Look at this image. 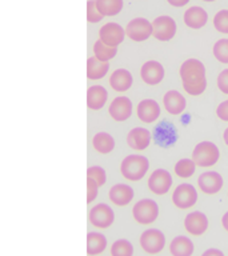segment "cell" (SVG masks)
<instances>
[{"instance_id":"cell-1","label":"cell","mask_w":228,"mask_h":256,"mask_svg":"<svg viewBox=\"0 0 228 256\" xmlns=\"http://www.w3.org/2000/svg\"><path fill=\"white\" fill-rule=\"evenodd\" d=\"M179 75L183 90L190 96H200L207 90V70L202 60L195 58L184 60Z\"/></svg>"},{"instance_id":"cell-2","label":"cell","mask_w":228,"mask_h":256,"mask_svg":"<svg viewBox=\"0 0 228 256\" xmlns=\"http://www.w3.org/2000/svg\"><path fill=\"white\" fill-rule=\"evenodd\" d=\"M150 170V160L139 154L126 156L120 164V172L128 182H139L147 175Z\"/></svg>"},{"instance_id":"cell-3","label":"cell","mask_w":228,"mask_h":256,"mask_svg":"<svg viewBox=\"0 0 228 256\" xmlns=\"http://www.w3.org/2000/svg\"><path fill=\"white\" fill-rule=\"evenodd\" d=\"M220 159V150L214 142L203 140L195 146L192 151V160L196 167L210 168L214 167Z\"/></svg>"},{"instance_id":"cell-4","label":"cell","mask_w":228,"mask_h":256,"mask_svg":"<svg viewBox=\"0 0 228 256\" xmlns=\"http://www.w3.org/2000/svg\"><path fill=\"white\" fill-rule=\"evenodd\" d=\"M132 215L139 224H152L159 216V206L154 199H142L132 208Z\"/></svg>"},{"instance_id":"cell-5","label":"cell","mask_w":228,"mask_h":256,"mask_svg":"<svg viewBox=\"0 0 228 256\" xmlns=\"http://www.w3.org/2000/svg\"><path fill=\"white\" fill-rule=\"evenodd\" d=\"M198 191L191 183H182L172 192V203L180 210H188L198 203Z\"/></svg>"},{"instance_id":"cell-6","label":"cell","mask_w":228,"mask_h":256,"mask_svg":"<svg viewBox=\"0 0 228 256\" xmlns=\"http://www.w3.org/2000/svg\"><path fill=\"white\" fill-rule=\"evenodd\" d=\"M176 22L171 16H158L152 22V36L159 42H170L176 35Z\"/></svg>"},{"instance_id":"cell-7","label":"cell","mask_w":228,"mask_h":256,"mask_svg":"<svg viewBox=\"0 0 228 256\" xmlns=\"http://www.w3.org/2000/svg\"><path fill=\"white\" fill-rule=\"evenodd\" d=\"M140 246L147 254H159L166 247V235L158 228L146 230L140 236Z\"/></svg>"},{"instance_id":"cell-8","label":"cell","mask_w":228,"mask_h":256,"mask_svg":"<svg viewBox=\"0 0 228 256\" xmlns=\"http://www.w3.org/2000/svg\"><path fill=\"white\" fill-rule=\"evenodd\" d=\"M172 184H174L172 175L164 168H158L148 178V188L155 195H166L171 190Z\"/></svg>"},{"instance_id":"cell-9","label":"cell","mask_w":228,"mask_h":256,"mask_svg":"<svg viewBox=\"0 0 228 256\" xmlns=\"http://www.w3.org/2000/svg\"><path fill=\"white\" fill-rule=\"evenodd\" d=\"M126 35L136 43L146 42L152 36V23L146 18H135L128 22Z\"/></svg>"},{"instance_id":"cell-10","label":"cell","mask_w":228,"mask_h":256,"mask_svg":"<svg viewBox=\"0 0 228 256\" xmlns=\"http://www.w3.org/2000/svg\"><path fill=\"white\" fill-rule=\"evenodd\" d=\"M166 70L158 60H148L140 68V78L148 86H158L163 82Z\"/></svg>"},{"instance_id":"cell-11","label":"cell","mask_w":228,"mask_h":256,"mask_svg":"<svg viewBox=\"0 0 228 256\" xmlns=\"http://www.w3.org/2000/svg\"><path fill=\"white\" fill-rule=\"evenodd\" d=\"M124 38H126V30L120 24L114 22L104 24L99 30V40L110 47L118 48V46L124 42Z\"/></svg>"},{"instance_id":"cell-12","label":"cell","mask_w":228,"mask_h":256,"mask_svg":"<svg viewBox=\"0 0 228 256\" xmlns=\"http://www.w3.org/2000/svg\"><path fill=\"white\" fill-rule=\"evenodd\" d=\"M115 220V212L108 204L99 203L90 211V222L98 228H108Z\"/></svg>"},{"instance_id":"cell-13","label":"cell","mask_w":228,"mask_h":256,"mask_svg":"<svg viewBox=\"0 0 228 256\" xmlns=\"http://www.w3.org/2000/svg\"><path fill=\"white\" fill-rule=\"evenodd\" d=\"M132 111H134V104L131 99L127 96H116L115 99L112 100L108 112L110 116L115 122H126L131 118Z\"/></svg>"},{"instance_id":"cell-14","label":"cell","mask_w":228,"mask_h":256,"mask_svg":"<svg viewBox=\"0 0 228 256\" xmlns=\"http://www.w3.org/2000/svg\"><path fill=\"white\" fill-rule=\"evenodd\" d=\"M198 186H199L200 191L204 192L206 195H215L223 188V176L216 171H206L199 176Z\"/></svg>"},{"instance_id":"cell-15","label":"cell","mask_w":228,"mask_h":256,"mask_svg":"<svg viewBox=\"0 0 228 256\" xmlns=\"http://www.w3.org/2000/svg\"><path fill=\"white\" fill-rule=\"evenodd\" d=\"M208 218L202 211L190 212L184 219V228L190 235L202 236L208 230Z\"/></svg>"},{"instance_id":"cell-16","label":"cell","mask_w":228,"mask_h":256,"mask_svg":"<svg viewBox=\"0 0 228 256\" xmlns=\"http://www.w3.org/2000/svg\"><path fill=\"white\" fill-rule=\"evenodd\" d=\"M160 114H162L160 104L154 99H143L136 107V115L139 120L146 124L155 123L160 118Z\"/></svg>"},{"instance_id":"cell-17","label":"cell","mask_w":228,"mask_h":256,"mask_svg":"<svg viewBox=\"0 0 228 256\" xmlns=\"http://www.w3.org/2000/svg\"><path fill=\"white\" fill-rule=\"evenodd\" d=\"M163 107L172 116L182 115L187 108V100L176 90H170L163 96Z\"/></svg>"},{"instance_id":"cell-18","label":"cell","mask_w":228,"mask_h":256,"mask_svg":"<svg viewBox=\"0 0 228 256\" xmlns=\"http://www.w3.org/2000/svg\"><path fill=\"white\" fill-rule=\"evenodd\" d=\"M151 142L152 135L147 128L135 127L128 132L127 144L130 146V148L135 150V151H144V150H147L150 147Z\"/></svg>"},{"instance_id":"cell-19","label":"cell","mask_w":228,"mask_h":256,"mask_svg":"<svg viewBox=\"0 0 228 256\" xmlns=\"http://www.w3.org/2000/svg\"><path fill=\"white\" fill-rule=\"evenodd\" d=\"M154 138H155L156 144H159L162 147H168L176 143L178 140V131H176L175 126L171 122H162L158 124L154 132Z\"/></svg>"},{"instance_id":"cell-20","label":"cell","mask_w":228,"mask_h":256,"mask_svg":"<svg viewBox=\"0 0 228 256\" xmlns=\"http://www.w3.org/2000/svg\"><path fill=\"white\" fill-rule=\"evenodd\" d=\"M108 195H110V200L112 203L119 206V207H123V206L131 203L134 196H135V192H134V188L131 186L126 183H118L112 186Z\"/></svg>"},{"instance_id":"cell-21","label":"cell","mask_w":228,"mask_h":256,"mask_svg":"<svg viewBox=\"0 0 228 256\" xmlns=\"http://www.w3.org/2000/svg\"><path fill=\"white\" fill-rule=\"evenodd\" d=\"M184 24L192 30H200L203 28L208 22V14L207 11L202 7L194 6L190 7L187 11L184 12Z\"/></svg>"},{"instance_id":"cell-22","label":"cell","mask_w":228,"mask_h":256,"mask_svg":"<svg viewBox=\"0 0 228 256\" xmlns=\"http://www.w3.org/2000/svg\"><path fill=\"white\" fill-rule=\"evenodd\" d=\"M134 84V76L126 68H119L112 72L110 76V86L116 92H126L132 87Z\"/></svg>"},{"instance_id":"cell-23","label":"cell","mask_w":228,"mask_h":256,"mask_svg":"<svg viewBox=\"0 0 228 256\" xmlns=\"http://www.w3.org/2000/svg\"><path fill=\"white\" fill-rule=\"evenodd\" d=\"M108 92L103 86H91L87 90V107L94 111H99L106 106Z\"/></svg>"},{"instance_id":"cell-24","label":"cell","mask_w":228,"mask_h":256,"mask_svg":"<svg viewBox=\"0 0 228 256\" xmlns=\"http://www.w3.org/2000/svg\"><path fill=\"white\" fill-rule=\"evenodd\" d=\"M195 246L187 236H176L170 244V252L172 256H192Z\"/></svg>"},{"instance_id":"cell-25","label":"cell","mask_w":228,"mask_h":256,"mask_svg":"<svg viewBox=\"0 0 228 256\" xmlns=\"http://www.w3.org/2000/svg\"><path fill=\"white\" fill-rule=\"evenodd\" d=\"M110 71L108 62H100L95 56L88 58L87 60V78L91 80L103 79Z\"/></svg>"},{"instance_id":"cell-26","label":"cell","mask_w":228,"mask_h":256,"mask_svg":"<svg viewBox=\"0 0 228 256\" xmlns=\"http://www.w3.org/2000/svg\"><path fill=\"white\" fill-rule=\"evenodd\" d=\"M92 146L99 154H110L115 150V139L108 132H98L92 138Z\"/></svg>"},{"instance_id":"cell-27","label":"cell","mask_w":228,"mask_h":256,"mask_svg":"<svg viewBox=\"0 0 228 256\" xmlns=\"http://www.w3.org/2000/svg\"><path fill=\"white\" fill-rule=\"evenodd\" d=\"M107 247V238L99 232H90L87 235V254L99 255Z\"/></svg>"},{"instance_id":"cell-28","label":"cell","mask_w":228,"mask_h":256,"mask_svg":"<svg viewBox=\"0 0 228 256\" xmlns=\"http://www.w3.org/2000/svg\"><path fill=\"white\" fill-rule=\"evenodd\" d=\"M95 3L103 16H115L123 10V0H95Z\"/></svg>"},{"instance_id":"cell-29","label":"cell","mask_w":228,"mask_h":256,"mask_svg":"<svg viewBox=\"0 0 228 256\" xmlns=\"http://www.w3.org/2000/svg\"><path fill=\"white\" fill-rule=\"evenodd\" d=\"M175 175L180 179H190L195 175L196 172V164L192 159L184 158L176 162L175 167H174Z\"/></svg>"},{"instance_id":"cell-30","label":"cell","mask_w":228,"mask_h":256,"mask_svg":"<svg viewBox=\"0 0 228 256\" xmlns=\"http://www.w3.org/2000/svg\"><path fill=\"white\" fill-rule=\"evenodd\" d=\"M118 54V48L110 47L107 44H104L102 40H96L94 44V56L100 62H110L114 59Z\"/></svg>"},{"instance_id":"cell-31","label":"cell","mask_w":228,"mask_h":256,"mask_svg":"<svg viewBox=\"0 0 228 256\" xmlns=\"http://www.w3.org/2000/svg\"><path fill=\"white\" fill-rule=\"evenodd\" d=\"M112 256H134V246L130 240L119 239L112 244Z\"/></svg>"},{"instance_id":"cell-32","label":"cell","mask_w":228,"mask_h":256,"mask_svg":"<svg viewBox=\"0 0 228 256\" xmlns=\"http://www.w3.org/2000/svg\"><path fill=\"white\" fill-rule=\"evenodd\" d=\"M212 54L222 64H228V39H219L214 44Z\"/></svg>"},{"instance_id":"cell-33","label":"cell","mask_w":228,"mask_h":256,"mask_svg":"<svg viewBox=\"0 0 228 256\" xmlns=\"http://www.w3.org/2000/svg\"><path fill=\"white\" fill-rule=\"evenodd\" d=\"M87 179H92L94 182H96V184L102 187L107 182V174H106V170L100 166H91V167L87 170Z\"/></svg>"},{"instance_id":"cell-34","label":"cell","mask_w":228,"mask_h":256,"mask_svg":"<svg viewBox=\"0 0 228 256\" xmlns=\"http://www.w3.org/2000/svg\"><path fill=\"white\" fill-rule=\"evenodd\" d=\"M214 27L220 34H228V10H222L214 16Z\"/></svg>"},{"instance_id":"cell-35","label":"cell","mask_w":228,"mask_h":256,"mask_svg":"<svg viewBox=\"0 0 228 256\" xmlns=\"http://www.w3.org/2000/svg\"><path fill=\"white\" fill-rule=\"evenodd\" d=\"M104 16L102 15L96 7L95 0H88L87 2V20L88 23H99L103 20Z\"/></svg>"},{"instance_id":"cell-36","label":"cell","mask_w":228,"mask_h":256,"mask_svg":"<svg viewBox=\"0 0 228 256\" xmlns=\"http://www.w3.org/2000/svg\"><path fill=\"white\" fill-rule=\"evenodd\" d=\"M216 86L219 88V91L224 95H228V68L223 70L218 76Z\"/></svg>"},{"instance_id":"cell-37","label":"cell","mask_w":228,"mask_h":256,"mask_svg":"<svg viewBox=\"0 0 228 256\" xmlns=\"http://www.w3.org/2000/svg\"><path fill=\"white\" fill-rule=\"evenodd\" d=\"M99 194V186L92 179H87V202L92 203L98 198Z\"/></svg>"},{"instance_id":"cell-38","label":"cell","mask_w":228,"mask_h":256,"mask_svg":"<svg viewBox=\"0 0 228 256\" xmlns=\"http://www.w3.org/2000/svg\"><path fill=\"white\" fill-rule=\"evenodd\" d=\"M216 116H218L222 122H228V100H223V102L216 107Z\"/></svg>"},{"instance_id":"cell-39","label":"cell","mask_w":228,"mask_h":256,"mask_svg":"<svg viewBox=\"0 0 228 256\" xmlns=\"http://www.w3.org/2000/svg\"><path fill=\"white\" fill-rule=\"evenodd\" d=\"M202 256H224L223 251H220L218 248H208L207 251L203 252Z\"/></svg>"},{"instance_id":"cell-40","label":"cell","mask_w":228,"mask_h":256,"mask_svg":"<svg viewBox=\"0 0 228 256\" xmlns=\"http://www.w3.org/2000/svg\"><path fill=\"white\" fill-rule=\"evenodd\" d=\"M168 3L174 6V7H184V6H187V3L190 0H167Z\"/></svg>"},{"instance_id":"cell-41","label":"cell","mask_w":228,"mask_h":256,"mask_svg":"<svg viewBox=\"0 0 228 256\" xmlns=\"http://www.w3.org/2000/svg\"><path fill=\"white\" fill-rule=\"evenodd\" d=\"M222 224H223L224 230L228 232V211L226 212L223 215V218H222Z\"/></svg>"},{"instance_id":"cell-42","label":"cell","mask_w":228,"mask_h":256,"mask_svg":"<svg viewBox=\"0 0 228 256\" xmlns=\"http://www.w3.org/2000/svg\"><path fill=\"white\" fill-rule=\"evenodd\" d=\"M223 140H224V144L228 147V128H226L223 132Z\"/></svg>"},{"instance_id":"cell-43","label":"cell","mask_w":228,"mask_h":256,"mask_svg":"<svg viewBox=\"0 0 228 256\" xmlns=\"http://www.w3.org/2000/svg\"><path fill=\"white\" fill-rule=\"evenodd\" d=\"M203 2H215V0H203Z\"/></svg>"}]
</instances>
